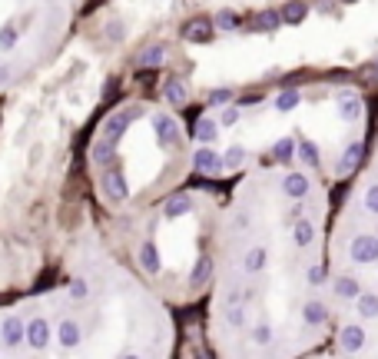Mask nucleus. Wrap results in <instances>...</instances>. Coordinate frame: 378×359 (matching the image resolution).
<instances>
[{
  "mask_svg": "<svg viewBox=\"0 0 378 359\" xmlns=\"http://www.w3.org/2000/svg\"><path fill=\"white\" fill-rule=\"evenodd\" d=\"M60 27L57 0H0V100L40 80L57 54Z\"/></svg>",
  "mask_w": 378,
  "mask_h": 359,
  "instance_id": "nucleus-2",
  "label": "nucleus"
},
{
  "mask_svg": "<svg viewBox=\"0 0 378 359\" xmlns=\"http://www.w3.org/2000/svg\"><path fill=\"white\" fill-rule=\"evenodd\" d=\"M47 286L0 303V359H173V316L100 243L76 229Z\"/></svg>",
  "mask_w": 378,
  "mask_h": 359,
  "instance_id": "nucleus-1",
  "label": "nucleus"
},
{
  "mask_svg": "<svg viewBox=\"0 0 378 359\" xmlns=\"http://www.w3.org/2000/svg\"><path fill=\"white\" fill-rule=\"evenodd\" d=\"M305 13H309V7H305L302 0H289V4H285V7H282V21L285 23H302L305 21Z\"/></svg>",
  "mask_w": 378,
  "mask_h": 359,
  "instance_id": "nucleus-4",
  "label": "nucleus"
},
{
  "mask_svg": "<svg viewBox=\"0 0 378 359\" xmlns=\"http://www.w3.org/2000/svg\"><path fill=\"white\" fill-rule=\"evenodd\" d=\"M186 37H189V40H209V37H213V27L206 21H196V23H189Z\"/></svg>",
  "mask_w": 378,
  "mask_h": 359,
  "instance_id": "nucleus-6",
  "label": "nucleus"
},
{
  "mask_svg": "<svg viewBox=\"0 0 378 359\" xmlns=\"http://www.w3.org/2000/svg\"><path fill=\"white\" fill-rule=\"evenodd\" d=\"M279 21H282V17H279L276 11H262L259 17L252 21V30H272V27H276Z\"/></svg>",
  "mask_w": 378,
  "mask_h": 359,
  "instance_id": "nucleus-5",
  "label": "nucleus"
},
{
  "mask_svg": "<svg viewBox=\"0 0 378 359\" xmlns=\"http://www.w3.org/2000/svg\"><path fill=\"white\" fill-rule=\"evenodd\" d=\"M312 359H342V356H338V353H335V356H312Z\"/></svg>",
  "mask_w": 378,
  "mask_h": 359,
  "instance_id": "nucleus-8",
  "label": "nucleus"
},
{
  "mask_svg": "<svg viewBox=\"0 0 378 359\" xmlns=\"http://www.w3.org/2000/svg\"><path fill=\"white\" fill-rule=\"evenodd\" d=\"M216 27H219V30H236V27H239L236 11H219L216 13Z\"/></svg>",
  "mask_w": 378,
  "mask_h": 359,
  "instance_id": "nucleus-7",
  "label": "nucleus"
},
{
  "mask_svg": "<svg viewBox=\"0 0 378 359\" xmlns=\"http://www.w3.org/2000/svg\"><path fill=\"white\" fill-rule=\"evenodd\" d=\"M345 4H352V0H345Z\"/></svg>",
  "mask_w": 378,
  "mask_h": 359,
  "instance_id": "nucleus-9",
  "label": "nucleus"
},
{
  "mask_svg": "<svg viewBox=\"0 0 378 359\" xmlns=\"http://www.w3.org/2000/svg\"><path fill=\"white\" fill-rule=\"evenodd\" d=\"M166 57H170V47L153 44V47H146V50L140 54V67H160V64H166Z\"/></svg>",
  "mask_w": 378,
  "mask_h": 359,
  "instance_id": "nucleus-3",
  "label": "nucleus"
}]
</instances>
